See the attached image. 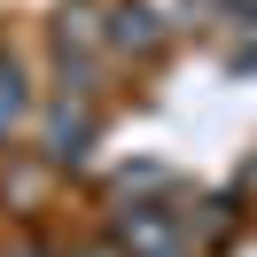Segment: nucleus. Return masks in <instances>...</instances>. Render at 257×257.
<instances>
[{"mask_svg": "<svg viewBox=\"0 0 257 257\" xmlns=\"http://www.w3.org/2000/svg\"><path fill=\"white\" fill-rule=\"evenodd\" d=\"M86 141H94V117L86 109H55V125H47V156H86Z\"/></svg>", "mask_w": 257, "mask_h": 257, "instance_id": "nucleus-3", "label": "nucleus"}, {"mask_svg": "<svg viewBox=\"0 0 257 257\" xmlns=\"http://www.w3.org/2000/svg\"><path fill=\"white\" fill-rule=\"evenodd\" d=\"M16 257H55V249H39V241H32V249H16Z\"/></svg>", "mask_w": 257, "mask_h": 257, "instance_id": "nucleus-4", "label": "nucleus"}, {"mask_svg": "<svg viewBox=\"0 0 257 257\" xmlns=\"http://www.w3.org/2000/svg\"><path fill=\"white\" fill-rule=\"evenodd\" d=\"M101 32H109V47H117V55H148V47L164 39V16L148 8V0H117Z\"/></svg>", "mask_w": 257, "mask_h": 257, "instance_id": "nucleus-1", "label": "nucleus"}, {"mask_svg": "<svg viewBox=\"0 0 257 257\" xmlns=\"http://www.w3.org/2000/svg\"><path fill=\"white\" fill-rule=\"evenodd\" d=\"M32 125V78H24V63L8 47H0V141L8 133H24Z\"/></svg>", "mask_w": 257, "mask_h": 257, "instance_id": "nucleus-2", "label": "nucleus"}]
</instances>
